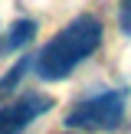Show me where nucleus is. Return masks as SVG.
Instances as JSON below:
<instances>
[{
    "mask_svg": "<svg viewBox=\"0 0 131 134\" xmlns=\"http://www.w3.org/2000/svg\"><path fill=\"white\" fill-rule=\"evenodd\" d=\"M49 108H52V98L49 95H36V92L17 98L13 105H3L0 108V134H20L26 124H33Z\"/></svg>",
    "mask_w": 131,
    "mask_h": 134,
    "instance_id": "3",
    "label": "nucleus"
},
{
    "mask_svg": "<svg viewBox=\"0 0 131 134\" xmlns=\"http://www.w3.org/2000/svg\"><path fill=\"white\" fill-rule=\"evenodd\" d=\"M98 46H102V23L95 16H89V13L75 16L36 52V65L33 69H36V75L43 82H59L79 62H85Z\"/></svg>",
    "mask_w": 131,
    "mask_h": 134,
    "instance_id": "1",
    "label": "nucleus"
},
{
    "mask_svg": "<svg viewBox=\"0 0 131 134\" xmlns=\"http://www.w3.org/2000/svg\"><path fill=\"white\" fill-rule=\"evenodd\" d=\"M33 33H36V23H33V20H17V23L10 26V36H7L3 49H20V46H26L33 39Z\"/></svg>",
    "mask_w": 131,
    "mask_h": 134,
    "instance_id": "5",
    "label": "nucleus"
},
{
    "mask_svg": "<svg viewBox=\"0 0 131 134\" xmlns=\"http://www.w3.org/2000/svg\"><path fill=\"white\" fill-rule=\"evenodd\" d=\"M124 88H105L95 95L75 102V108L66 115V124L79 131H115L124 121Z\"/></svg>",
    "mask_w": 131,
    "mask_h": 134,
    "instance_id": "2",
    "label": "nucleus"
},
{
    "mask_svg": "<svg viewBox=\"0 0 131 134\" xmlns=\"http://www.w3.org/2000/svg\"><path fill=\"white\" fill-rule=\"evenodd\" d=\"M33 65H36V56H33V59H30V56H23V59H20V62L13 65V69L7 72L3 79H0V98H3V95H10V92H13V88L20 85V79H23L26 72L33 69Z\"/></svg>",
    "mask_w": 131,
    "mask_h": 134,
    "instance_id": "4",
    "label": "nucleus"
},
{
    "mask_svg": "<svg viewBox=\"0 0 131 134\" xmlns=\"http://www.w3.org/2000/svg\"><path fill=\"white\" fill-rule=\"evenodd\" d=\"M0 49H3V46H0Z\"/></svg>",
    "mask_w": 131,
    "mask_h": 134,
    "instance_id": "7",
    "label": "nucleus"
},
{
    "mask_svg": "<svg viewBox=\"0 0 131 134\" xmlns=\"http://www.w3.org/2000/svg\"><path fill=\"white\" fill-rule=\"evenodd\" d=\"M118 26H121L124 36H131V0H121V10H118Z\"/></svg>",
    "mask_w": 131,
    "mask_h": 134,
    "instance_id": "6",
    "label": "nucleus"
}]
</instances>
